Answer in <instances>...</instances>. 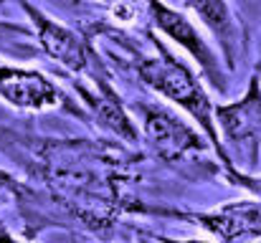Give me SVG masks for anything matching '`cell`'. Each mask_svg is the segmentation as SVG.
I'll return each instance as SVG.
<instances>
[{
    "label": "cell",
    "mask_w": 261,
    "mask_h": 243,
    "mask_svg": "<svg viewBox=\"0 0 261 243\" xmlns=\"http://www.w3.org/2000/svg\"><path fill=\"white\" fill-rule=\"evenodd\" d=\"M147 38H150L155 53L140 56V61H137L140 81L147 89H152L160 99H165V101L175 104L177 109H182L200 127V132L208 137L211 150L216 152V157L223 165V170H226V175L233 185H241L251 193H261V177L241 172L233 165V160L228 157L226 147L221 145L218 127H216V101L208 96V89L203 86V81L195 76V71L185 61H180L175 53L168 51V46L155 36V31H147Z\"/></svg>",
    "instance_id": "cell-1"
},
{
    "label": "cell",
    "mask_w": 261,
    "mask_h": 243,
    "mask_svg": "<svg viewBox=\"0 0 261 243\" xmlns=\"http://www.w3.org/2000/svg\"><path fill=\"white\" fill-rule=\"evenodd\" d=\"M20 10L25 13V20H28L41 51L48 59L61 64L66 71H71L82 81H87V86L96 89V91H104V94L117 91L107 64L101 61L96 48L89 43L87 36L59 23L54 15H48L43 8L33 5L31 0H20Z\"/></svg>",
    "instance_id": "cell-2"
},
{
    "label": "cell",
    "mask_w": 261,
    "mask_h": 243,
    "mask_svg": "<svg viewBox=\"0 0 261 243\" xmlns=\"http://www.w3.org/2000/svg\"><path fill=\"white\" fill-rule=\"evenodd\" d=\"M216 127L233 165L254 175L261 162V69L251 74L239 99L216 104Z\"/></svg>",
    "instance_id": "cell-3"
},
{
    "label": "cell",
    "mask_w": 261,
    "mask_h": 243,
    "mask_svg": "<svg viewBox=\"0 0 261 243\" xmlns=\"http://www.w3.org/2000/svg\"><path fill=\"white\" fill-rule=\"evenodd\" d=\"M142 13L150 23V28L160 36H165L168 41H173L175 46H180L203 71V76L208 84L218 91L226 94L228 89V69L223 64V59H218L216 48L208 43V38L198 31V25L173 5H168L165 0H142Z\"/></svg>",
    "instance_id": "cell-4"
},
{
    "label": "cell",
    "mask_w": 261,
    "mask_h": 243,
    "mask_svg": "<svg viewBox=\"0 0 261 243\" xmlns=\"http://www.w3.org/2000/svg\"><path fill=\"white\" fill-rule=\"evenodd\" d=\"M135 112L140 117L137 122L142 124L145 142L163 160H180V157H185L190 152H200L211 145L205 134H200L195 127H190L182 117H177L163 101H147V104L137 101Z\"/></svg>",
    "instance_id": "cell-5"
},
{
    "label": "cell",
    "mask_w": 261,
    "mask_h": 243,
    "mask_svg": "<svg viewBox=\"0 0 261 243\" xmlns=\"http://www.w3.org/2000/svg\"><path fill=\"white\" fill-rule=\"evenodd\" d=\"M0 101L20 112H51L66 106V91L31 66L0 64Z\"/></svg>",
    "instance_id": "cell-6"
},
{
    "label": "cell",
    "mask_w": 261,
    "mask_h": 243,
    "mask_svg": "<svg viewBox=\"0 0 261 243\" xmlns=\"http://www.w3.org/2000/svg\"><path fill=\"white\" fill-rule=\"evenodd\" d=\"M190 218L221 243L261 241V200H231L205 213H190Z\"/></svg>",
    "instance_id": "cell-7"
},
{
    "label": "cell",
    "mask_w": 261,
    "mask_h": 243,
    "mask_svg": "<svg viewBox=\"0 0 261 243\" xmlns=\"http://www.w3.org/2000/svg\"><path fill=\"white\" fill-rule=\"evenodd\" d=\"M182 8L190 10L203 23V28L213 36L226 69L233 74L246 33H244V23L236 15V10L231 8V3L228 0H182Z\"/></svg>",
    "instance_id": "cell-8"
},
{
    "label": "cell",
    "mask_w": 261,
    "mask_h": 243,
    "mask_svg": "<svg viewBox=\"0 0 261 243\" xmlns=\"http://www.w3.org/2000/svg\"><path fill=\"white\" fill-rule=\"evenodd\" d=\"M23 193H28L25 185H23L18 177H13L10 172L0 170V213L5 210V205L18 203V198H20Z\"/></svg>",
    "instance_id": "cell-9"
},
{
    "label": "cell",
    "mask_w": 261,
    "mask_h": 243,
    "mask_svg": "<svg viewBox=\"0 0 261 243\" xmlns=\"http://www.w3.org/2000/svg\"><path fill=\"white\" fill-rule=\"evenodd\" d=\"M0 243H33V241L20 238V236H15V233L8 231V228H0Z\"/></svg>",
    "instance_id": "cell-10"
},
{
    "label": "cell",
    "mask_w": 261,
    "mask_h": 243,
    "mask_svg": "<svg viewBox=\"0 0 261 243\" xmlns=\"http://www.w3.org/2000/svg\"><path fill=\"white\" fill-rule=\"evenodd\" d=\"M155 241L160 243H211L205 238H170V236H155Z\"/></svg>",
    "instance_id": "cell-11"
}]
</instances>
